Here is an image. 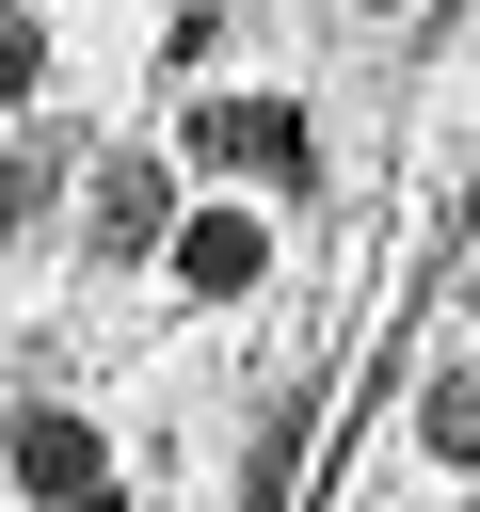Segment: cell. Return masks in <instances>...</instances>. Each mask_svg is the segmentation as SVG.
Segmentation results:
<instances>
[{
    "label": "cell",
    "mask_w": 480,
    "mask_h": 512,
    "mask_svg": "<svg viewBox=\"0 0 480 512\" xmlns=\"http://www.w3.org/2000/svg\"><path fill=\"white\" fill-rule=\"evenodd\" d=\"M176 144H192L208 176H288V192L320 176V144H304V112H288V96H208Z\"/></svg>",
    "instance_id": "obj_1"
},
{
    "label": "cell",
    "mask_w": 480,
    "mask_h": 512,
    "mask_svg": "<svg viewBox=\"0 0 480 512\" xmlns=\"http://www.w3.org/2000/svg\"><path fill=\"white\" fill-rule=\"evenodd\" d=\"M0 464H16V496H80V480H112V464H96V416H64V400H16V416H0Z\"/></svg>",
    "instance_id": "obj_2"
},
{
    "label": "cell",
    "mask_w": 480,
    "mask_h": 512,
    "mask_svg": "<svg viewBox=\"0 0 480 512\" xmlns=\"http://www.w3.org/2000/svg\"><path fill=\"white\" fill-rule=\"evenodd\" d=\"M272 272V240H256V208H208V224H176V288H208V304H240Z\"/></svg>",
    "instance_id": "obj_3"
},
{
    "label": "cell",
    "mask_w": 480,
    "mask_h": 512,
    "mask_svg": "<svg viewBox=\"0 0 480 512\" xmlns=\"http://www.w3.org/2000/svg\"><path fill=\"white\" fill-rule=\"evenodd\" d=\"M96 256H160V160L144 144L96 160Z\"/></svg>",
    "instance_id": "obj_4"
},
{
    "label": "cell",
    "mask_w": 480,
    "mask_h": 512,
    "mask_svg": "<svg viewBox=\"0 0 480 512\" xmlns=\"http://www.w3.org/2000/svg\"><path fill=\"white\" fill-rule=\"evenodd\" d=\"M416 448H432V464H480V352H448V368L416 384Z\"/></svg>",
    "instance_id": "obj_5"
},
{
    "label": "cell",
    "mask_w": 480,
    "mask_h": 512,
    "mask_svg": "<svg viewBox=\"0 0 480 512\" xmlns=\"http://www.w3.org/2000/svg\"><path fill=\"white\" fill-rule=\"evenodd\" d=\"M32 80H48V32H32V16L0 0V96H32Z\"/></svg>",
    "instance_id": "obj_6"
},
{
    "label": "cell",
    "mask_w": 480,
    "mask_h": 512,
    "mask_svg": "<svg viewBox=\"0 0 480 512\" xmlns=\"http://www.w3.org/2000/svg\"><path fill=\"white\" fill-rule=\"evenodd\" d=\"M32 192H48V176H32V144H0V256L32 240Z\"/></svg>",
    "instance_id": "obj_7"
},
{
    "label": "cell",
    "mask_w": 480,
    "mask_h": 512,
    "mask_svg": "<svg viewBox=\"0 0 480 512\" xmlns=\"http://www.w3.org/2000/svg\"><path fill=\"white\" fill-rule=\"evenodd\" d=\"M48 512H128V496H112V480H80V496H48Z\"/></svg>",
    "instance_id": "obj_8"
},
{
    "label": "cell",
    "mask_w": 480,
    "mask_h": 512,
    "mask_svg": "<svg viewBox=\"0 0 480 512\" xmlns=\"http://www.w3.org/2000/svg\"><path fill=\"white\" fill-rule=\"evenodd\" d=\"M368 16H416V0H368Z\"/></svg>",
    "instance_id": "obj_9"
}]
</instances>
